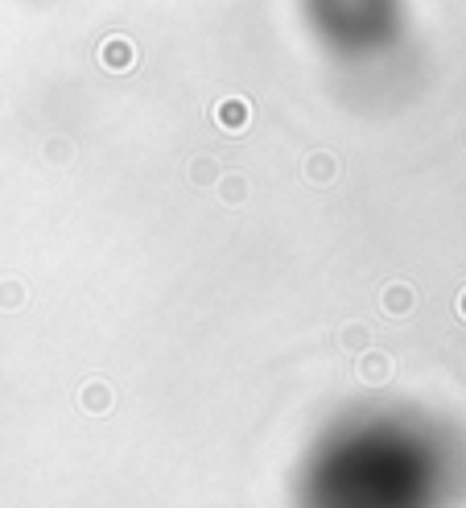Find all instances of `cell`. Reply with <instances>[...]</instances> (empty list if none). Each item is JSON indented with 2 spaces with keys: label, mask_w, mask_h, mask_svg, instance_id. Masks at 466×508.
Listing matches in <instances>:
<instances>
[{
  "label": "cell",
  "mask_w": 466,
  "mask_h": 508,
  "mask_svg": "<svg viewBox=\"0 0 466 508\" xmlns=\"http://www.w3.org/2000/svg\"><path fill=\"white\" fill-rule=\"evenodd\" d=\"M215 191H219V199H223L228 207H244V203H248L252 182H248V174H223V178L215 182Z\"/></svg>",
  "instance_id": "52a82bcc"
},
{
  "label": "cell",
  "mask_w": 466,
  "mask_h": 508,
  "mask_svg": "<svg viewBox=\"0 0 466 508\" xmlns=\"http://www.w3.org/2000/svg\"><path fill=\"white\" fill-rule=\"evenodd\" d=\"M25 306V285L17 277L0 281V310H21Z\"/></svg>",
  "instance_id": "8fae6325"
},
{
  "label": "cell",
  "mask_w": 466,
  "mask_h": 508,
  "mask_svg": "<svg viewBox=\"0 0 466 508\" xmlns=\"http://www.w3.org/2000/svg\"><path fill=\"white\" fill-rule=\"evenodd\" d=\"M42 161L54 166V169L71 166L74 161V141L71 137H46V141H42Z\"/></svg>",
  "instance_id": "ba28073f"
},
{
  "label": "cell",
  "mask_w": 466,
  "mask_h": 508,
  "mask_svg": "<svg viewBox=\"0 0 466 508\" xmlns=\"http://www.w3.org/2000/svg\"><path fill=\"white\" fill-rule=\"evenodd\" d=\"M79 405H83V413H108L116 405V393H112L108 380H87L83 393H79Z\"/></svg>",
  "instance_id": "8992f818"
},
{
  "label": "cell",
  "mask_w": 466,
  "mask_h": 508,
  "mask_svg": "<svg viewBox=\"0 0 466 508\" xmlns=\"http://www.w3.org/2000/svg\"><path fill=\"white\" fill-rule=\"evenodd\" d=\"M338 174H343V161H338V153H330V149H314L310 158L301 161V182H306V186H314V191L335 186Z\"/></svg>",
  "instance_id": "6da1fadb"
},
{
  "label": "cell",
  "mask_w": 466,
  "mask_h": 508,
  "mask_svg": "<svg viewBox=\"0 0 466 508\" xmlns=\"http://www.w3.org/2000/svg\"><path fill=\"white\" fill-rule=\"evenodd\" d=\"M355 376L363 380V385H388V380H392V356H388V351L368 348L355 360Z\"/></svg>",
  "instance_id": "277c9868"
},
{
  "label": "cell",
  "mask_w": 466,
  "mask_h": 508,
  "mask_svg": "<svg viewBox=\"0 0 466 508\" xmlns=\"http://www.w3.org/2000/svg\"><path fill=\"white\" fill-rule=\"evenodd\" d=\"M458 318H462V323H466V290L458 293Z\"/></svg>",
  "instance_id": "7c38bea8"
},
{
  "label": "cell",
  "mask_w": 466,
  "mask_h": 508,
  "mask_svg": "<svg viewBox=\"0 0 466 508\" xmlns=\"http://www.w3.org/2000/svg\"><path fill=\"white\" fill-rule=\"evenodd\" d=\"M219 178H223V166H219V158L203 153V158L190 161V182H194V186H215Z\"/></svg>",
  "instance_id": "30bf717a"
},
{
  "label": "cell",
  "mask_w": 466,
  "mask_h": 508,
  "mask_svg": "<svg viewBox=\"0 0 466 508\" xmlns=\"http://www.w3.org/2000/svg\"><path fill=\"white\" fill-rule=\"evenodd\" d=\"M338 348L351 351V356H363V351L371 348L368 323H343V331H338Z\"/></svg>",
  "instance_id": "9c48e42d"
},
{
  "label": "cell",
  "mask_w": 466,
  "mask_h": 508,
  "mask_svg": "<svg viewBox=\"0 0 466 508\" xmlns=\"http://www.w3.org/2000/svg\"><path fill=\"white\" fill-rule=\"evenodd\" d=\"M380 306H384V315L388 318H408L417 310V290H413L408 281H392V285L384 290Z\"/></svg>",
  "instance_id": "5b68a950"
},
{
  "label": "cell",
  "mask_w": 466,
  "mask_h": 508,
  "mask_svg": "<svg viewBox=\"0 0 466 508\" xmlns=\"http://www.w3.org/2000/svg\"><path fill=\"white\" fill-rule=\"evenodd\" d=\"M215 124L223 129V133H248V124H252V104L244 96H228V99H219L215 104Z\"/></svg>",
  "instance_id": "7a4b0ae2"
},
{
  "label": "cell",
  "mask_w": 466,
  "mask_h": 508,
  "mask_svg": "<svg viewBox=\"0 0 466 508\" xmlns=\"http://www.w3.org/2000/svg\"><path fill=\"white\" fill-rule=\"evenodd\" d=\"M99 66H104V71H116V74L132 71V66H136V46L120 34L108 37V42L99 46Z\"/></svg>",
  "instance_id": "3957f363"
}]
</instances>
